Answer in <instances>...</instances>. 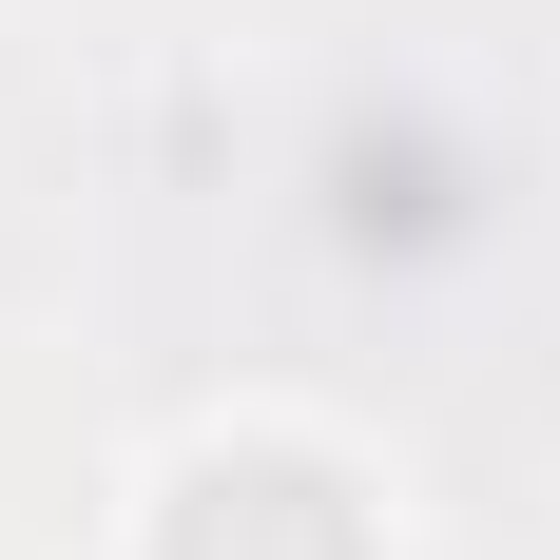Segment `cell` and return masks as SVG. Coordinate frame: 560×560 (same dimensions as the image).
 Returning a JSON list of instances; mask_svg holds the SVG:
<instances>
[{"label":"cell","mask_w":560,"mask_h":560,"mask_svg":"<svg viewBox=\"0 0 560 560\" xmlns=\"http://www.w3.org/2000/svg\"><path fill=\"white\" fill-rule=\"evenodd\" d=\"M155 560H387V522L329 445H194L155 503Z\"/></svg>","instance_id":"obj_1"}]
</instances>
